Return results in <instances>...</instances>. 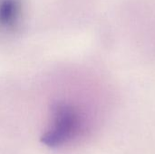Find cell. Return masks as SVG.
<instances>
[{"label": "cell", "mask_w": 155, "mask_h": 154, "mask_svg": "<svg viewBox=\"0 0 155 154\" xmlns=\"http://www.w3.org/2000/svg\"><path fill=\"white\" fill-rule=\"evenodd\" d=\"M52 115L54 127L42 136L41 142L49 147H58L75 135L80 120L75 110L64 103L55 104Z\"/></svg>", "instance_id": "1"}, {"label": "cell", "mask_w": 155, "mask_h": 154, "mask_svg": "<svg viewBox=\"0 0 155 154\" xmlns=\"http://www.w3.org/2000/svg\"><path fill=\"white\" fill-rule=\"evenodd\" d=\"M22 13L21 0H0V28L14 29Z\"/></svg>", "instance_id": "2"}]
</instances>
